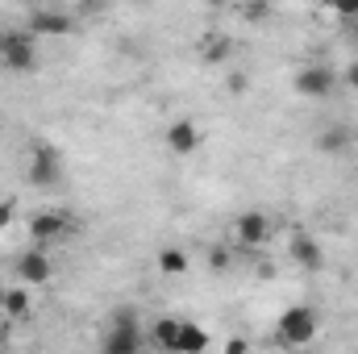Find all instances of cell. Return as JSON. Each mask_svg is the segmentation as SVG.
I'll list each match as a JSON object with an SVG mask.
<instances>
[{
	"instance_id": "obj_25",
	"label": "cell",
	"mask_w": 358,
	"mask_h": 354,
	"mask_svg": "<svg viewBox=\"0 0 358 354\" xmlns=\"http://www.w3.org/2000/svg\"><path fill=\"white\" fill-rule=\"evenodd\" d=\"M208 4H221V0H208Z\"/></svg>"
},
{
	"instance_id": "obj_16",
	"label": "cell",
	"mask_w": 358,
	"mask_h": 354,
	"mask_svg": "<svg viewBox=\"0 0 358 354\" xmlns=\"http://www.w3.org/2000/svg\"><path fill=\"white\" fill-rule=\"evenodd\" d=\"M4 313H8L13 321H21V317L29 313V292H25V288H8V292H4Z\"/></svg>"
},
{
	"instance_id": "obj_26",
	"label": "cell",
	"mask_w": 358,
	"mask_h": 354,
	"mask_svg": "<svg viewBox=\"0 0 358 354\" xmlns=\"http://www.w3.org/2000/svg\"><path fill=\"white\" fill-rule=\"evenodd\" d=\"M242 4H250V0H242Z\"/></svg>"
},
{
	"instance_id": "obj_20",
	"label": "cell",
	"mask_w": 358,
	"mask_h": 354,
	"mask_svg": "<svg viewBox=\"0 0 358 354\" xmlns=\"http://www.w3.org/2000/svg\"><path fill=\"white\" fill-rule=\"evenodd\" d=\"M208 263L217 267V271H225V267H229V250H225V246H217V250L208 255Z\"/></svg>"
},
{
	"instance_id": "obj_24",
	"label": "cell",
	"mask_w": 358,
	"mask_h": 354,
	"mask_svg": "<svg viewBox=\"0 0 358 354\" xmlns=\"http://www.w3.org/2000/svg\"><path fill=\"white\" fill-rule=\"evenodd\" d=\"M0 309H4V292H0Z\"/></svg>"
},
{
	"instance_id": "obj_14",
	"label": "cell",
	"mask_w": 358,
	"mask_h": 354,
	"mask_svg": "<svg viewBox=\"0 0 358 354\" xmlns=\"http://www.w3.org/2000/svg\"><path fill=\"white\" fill-rule=\"evenodd\" d=\"M150 342H155V346H163V351H176L179 317H159V321H155V330H150Z\"/></svg>"
},
{
	"instance_id": "obj_23",
	"label": "cell",
	"mask_w": 358,
	"mask_h": 354,
	"mask_svg": "<svg viewBox=\"0 0 358 354\" xmlns=\"http://www.w3.org/2000/svg\"><path fill=\"white\" fill-rule=\"evenodd\" d=\"M225 351H229V354H242V351H246V342H242V338H229V342H225Z\"/></svg>"
},
{
	"instance_id": "obj_10",
	"label": "cell",
	"mask_w": 358,
	"mask_h": 354,
	"mask_svg": "<svg viewBox=\"0 0 358 354\" xmlns=\"http://www.w3.org/2000/svg\"><path fill=\"white\" fill-rule=\"evenodd\" d=\"M196 146H200V129H196V121L179 117V121L167 125V150H171V155L187 159V155H196Z\"/></svg>"
},
{
	"instance_id": "obj_19",
	"label": "cell",
	"mask_w": 358,
	"mask_h": 354,
	"mask_svg": "<svg viewBox=\"0 0 358 354\" xmlns=\"http://www.w3.org/2000/svg\"><path fill=\"white\" fill-rule=\"evenodd\" d=\"M334 4V13H342V17H358V0H329Z\"/></svg>"
},
{
	"instance_id": "obj_3",
	"label": "cell",
	"mask_w": 358,
	"mask_h": 354,
	"mask_svg": "<svg viewBox=\"0 0 358 354\" xmlns=\"http://www.w3.org/2000/svg\"><path fill=\"white\" fill-rule=\"evenodd\" d=\"M29 183L34 187H59L63 183V155L55 146H46V142L34 146V155H29Z\"/></svg>"
},
{
	"instance_id": "obj_6",
	"label": "cell",
	"mask_w": 358,
	"mask_h": 354,
	"mask_svg": "<svg viewBox=\"0 0 358 354\" xmlns=\"http://www.w3.org/2000/svg\"><path fill=\"white\" fill-rule=\"evenodd\" d=\"M146 334L138 330V321H108V334H104V351L108 354H134L142 351Z\"/></svg>"
},
{
	"instance_id": "obj_4",
	"label": "cell",
	"mask_w": 358,
	"mask_h": 354,
	"mask_svg": "<svg viewBox=\"0 0 358 354\" xmlns=\"http://www.w3.org/2000/svg\"><path fill=\"white\" fill-rule=\"evenodd\" d=\"M292 88L300 92V96H308V100H325V96H334V88H338V76L325 63H308V67L296 71V84Z\"/></svg>"
},
{
	"instance_id": "obj_27",
	"label": "cell",
	"mask_w": 358,
	"mask_h": 354,
	"mask_svg": "<svg viewBox=\"0 0 358 354\" xmlns=\"http://www.w3.org/2000/svg\"><path fill=\"white\" fill-rule=\"evenodd\" d=\"M0 334H4V330H0Z\"/></svg>"
},
{
	"instance_id": "obj_7",
	"label": "cell",
	"mask_w": 358,
	"mask_h": 354,
	"mask_svg": "<svg viewBox=\"0 0 358 354\" xmlns=\"http://www.w3.org/2000/svg\"><path fill=\"white\" fill-rule=\"evenodd\" d=\"M34 38H63V34H71L76 29V21L67 17V13H55V8H38V13H29V25H25Z\"/></svg>"
},
{
	"instance_id": "obj_2",
	"label": "cell",
	"mask_w": 358,
	"mask_h": 354,
	"mask_svg": "<svg viewBox=\"0 0 358 354\" xmlns=\"http://www.w3.org/2000/svg\"><path fill=\"white\" fill-rule=\"evenodd\" d=\"M321 330V317L313 304H292L279 313V342L283 346H308Z\"/></svg>"
},
{
	"instance_id": "obj_8",
	"label": "cell",
	"mask_w": 358,
	"mask_h": 354,
	"mask_svg": "<svg viewBox=\"0 0 358 354\" xmlns=\"http://www.w3.org/2000/svg\"><path fill=\"white\" fill-rule=\"evenodd\" d=\"M50 275H55V263H50V255L42 250V242L17 259V279H21V283H46Z\"/></svg>"
},
{
	"instance_id": "obj_11",
	"label": "cell",
	"mask_w": 358,
	"mask_h": 354,
	"mask_svg": "<svg viewBox=\"0 0 358 354\" xmlns=\"http://www.w3.org/2000/svg\"><path fill=\"white\" fill-rule=\"evenodd\" d=\"M287 255H292V263L308 267V271H317V267L325 263V255H321V242H317L313 234H296V238L287 242Z\"/></svg>"
},
{
	"instance_id": "obj_12",
	"label": "cell",
	"mask_w": 358,
	"mask_h": 354,
	"mask_svg": "<svg viewBox=\"0 0 358 354\" xmlns=\"http://www.w3.org/2000/svg\"><path fill=\"white\" fill-rule=\"evenodd\" d=\"M208 351V334L196 325V321H179V342H176V354H200Z\"/></svg>"
},
{
	"instance_id": "obj_1",
	"label": "cell",
	"mask_w": 358,
	"mask_h": 354,
	"mask_svg": "<svg viewBox=\"0 0 358 354\" xmlns=\"http://www.w3.org/2000/svg\"><path fill=\"white\" fill-rule=\"evenodd\" d=\"M0 67L13 76H25L38 67V46L29 29H4L0 34Z\"/></svg>"
},
{
	"instance_id": "obj_15",
	"label": "cell",
	"mask_w": 358,
	"mask_h": 354,
	"mask_svg": "<svg viewBox=\"0 0 358 354\" xmlns=\"http://www.w3.org/2000/svg\"><path fill=\"white\" fill-rule=\"evenodd\" d=\"M229 55H234V42L221 38V34H217V38H204V46H200V59H204V63H225Z\"/></svg>"
},
{
	"instance_id": "obj_5",
	"label": "cell",
	"mask_w": 358,
	"mask_h": 354,
	"mask_svg": "<svg viewBox=\"0 0 358 354\" xmlns=\"http://www.w3.org/2000/svg\"><path fill=\"white\" fill-rule=\"evenodd\" d=\"M67 229H71V217H67V213H59V208H42V213H34V217H29V238H34V242H42V246H46V242H55V238H63Z\"/></svg>"
},
{
	"instance_id": "obj_13",
	"label": "cell",
	"mask_w": 358,
	"mask_h": 354,
	"mask_svg": "<svg viewBox=\"0 0 358 354\" xmlns=\"http://www.w3.org/2000/svg\"><path fill=\"white\" fill-rule=\"evenodd\" d=\"M350 125H329V129H321V138H317V150L321 155H342L346 146H350Z\"/></svg>"
},
{
	"instance_id": "obj_9",
	"label": "cell",
	"mask_w": 358,
	"mask_h": 354,
	"mask_svg": "<svg viewBox=\"0 0 358 354\" xmlns=\"http://www.w3.org/2000/svg\"><path fill=\"white\" fill-rule=\"evenodd\" d=\"M267 238H271V217H267V213L250 208V213H242V217H238V242H242L246 250L263 246Z\"/></svg>"
},
{
	"instance_id": "obj_21",
	"label": "cell",
	"mask_w": 358,
	"mask_h": 354,
	"mask_svg": "<svg viewBox=\"0 0 358 354\" xmlns=\"http://www.w3.org/2000/svg\"><path fill=\"white\" fill-rule=\"evenodd\" d=\"M13 213H17V204H13V200H0V229L13 221Z\"/></svg>"
},
{
	"instance_id": "obj_18",
	"label": "cell",
	"mask_w": 358,
	"mask_h": 354,
	"mask_svg": "<svg viewBox=\"0 0 358 354\" xmlns=\"http://www.w3.org/2000/svg\"><path fill=\"white\" fill-rule=\"evenodd\" d=\"M225 88H229V96H246V92H250V76H246V71H229Z\"/></svg>"
},
{
	"instance_id": "obj_22",
	"label": "cell",
	"mask_w": 358,
	"mask_h": 354,
	"mask_svg": "<svg viewBox=\"0 0 358 354\" xmlns=\"http://www.w3.org/2000/svg\"><path fill=\"white\" fill-rule=\"evenodd\" d=\"M346 88L358 92V63H350V67H346Z\"/></svg>"
},
{
	"instance_id": "obj_17",
	"label": "cell",
	"mask_w": 358,
	"mask_h": 354,
	"mask_svg": "<svg viewBox=\"0 0 358 354\" xmlns=\"http://www.w3.org/2000/svg\"><path fill=\"white\" fill-rule=\"evenodd\" d=\"M159 271H167V275H183V271H187V255H183L179 246L159 250Z\"/></svg>"
}]
</instances>
